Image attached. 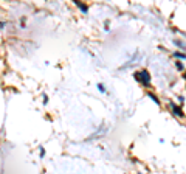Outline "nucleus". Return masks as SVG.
<instances>
[{
	"mask_svg": "<svg viewBox=\"0 0 186 174\" xmlns=\"http://www.w3.org/2000/svg\"><path fill=\"white\" fill-rule=\"evenodd\" d=\"M135 78L138 79L144 87H149V86H151V75H149V72H147V70H141V72H136Z\"/></svg>",
	"mask_w": 186,
	"mask_h": 174,
	"instance_id": "f257e3e1",
	"label": "nucleus"
},
{
	"mask_svg": "<svg viewBox=\"0 0 186 174\" xmlns=\"http://www.w3.org/2000/svg\"><path fill=\"white\" fill-rule=\"evenodd\" d=\"M171 109H172L174 115H177V117H183V115H185V113H183V111H182V107H180V106L171 104Z\"/></svg>",
	"mask_w": 186,
	"mask_h": 174,
	"instance_id": "f03ea898",
	"label": "nucleus"
},
{
	"mask_svg": "<svg viewBox=\"0 0 186 174\" xmlns=\"http://www.w3.org/2000/svg\"><path fill=\"white\" fill-rule=\"evenodd\" d=\"M75 3H76V5H78V6H79V9H82V13H84V14H87V13H89V6H87L85 3L79 2V0H75Z\"/></svg>",
	"mask_w": 186,
	"mask_h": 174,
	"instance_id": "7ed1b4c3",
	"label": "nucleus"
},
{
	"mask_svg": "<svg viewBox=\"0 0 186 174\" xmlns=\"http://www.w3.org/2000/svg\"><path fill=\"white\" fill-rule=\"evenodd\" d=\"M147 96H149L152 101H155L157 104H160V100H158V98H157V95H154V93H152V92H147Z\"/></svg>",
	"mask_w": 186,
	"mask_h": 174,
	"instance_id": "20e7f679",
	"label": "nucleus"
},
{
	"mask_svg": "<svg viewBox=\"0 0 186 174\" xmlns=\"http://www.w3.org/2000/svg\"><path fill=\"white\" fill-rule=\"evenodd\" d=\"M174 56L180 58V59H186V54L185 53H180V51H175V53H174Z\"/></svg>",
	"mask_w": 186,
	"mask_h": 174,
	"instance_id": "39448f33",
	"label": "nucleus"
},
{
	"mask_svg": "<svg viewBox=\"0 0 186 174\" xmlns=\"http://www.w3.org/2000/svg\"><path fill=\"white\" fill-rule=\"evenodd\" d=\"M98 90H99L101 93H106V89H104V86H102V84H98Z\"/></svg>",
	"mask_w": 186,
	"mask_h": 174,
	"instance_id": "423d86ee",
	"label": "nucleus"
},
{
	"mask_svg": "<svg viewBox=\"0 0 186 174\" xmlns=\"http://www.w3.org/2000/svg\"><path fill=\"white\" fill-rule=\"evenodd\" d=\"M175 65H177V68H180V70H183V64H182V62H177Z\"/></svg>",
	"mask_w": 186,
	"mask_h": 174,
	"instance_id": "0eeeda50",
	"label": "nucleus"
},
{
	"mask_svg": "<svg viewBox=\"0 0 186 174\" xmlns=\"http://www.w3.org/2000/svg\"><path fill=\"white\" fill-rule=\"evenodd\" d=\"M183 78H185V79H186V72H185V75H183Z\"/></svg>",
	"mask_w": 186,
	"mask_h": 174,
	"instance_id": "6e6552de",
	"label": "nucleus"
}]
</instances>
